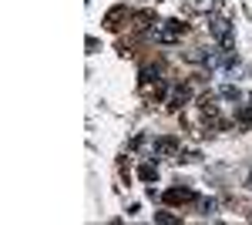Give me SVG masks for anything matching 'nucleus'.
Returning a JSON list of instances; mask_svg holds the SVG:
<instances>
[{"instance_id":"f257e3e1","label":"nucleus","mask_w":252,"mask_h":225,"mask_svg":"<svg viewBox=\"0 0 252 225\" xmlns=\"http://www.w3.org/2000/svg\"><path fill=\"white\" fill-rule=\"evenodd\" d=\"M209 34L219 40L222 51H235V31H232V24H229L225 17H212L209 20Z\"/></svg>"},{"instance_id":"f03ea898","label":"nucleus","mask_w":252,"mask_h":225,"mask_svg":"<svg viewBox=\"0 0 252 225\" xmlns=\"http://www.w3.org/2000/svg\"><path fill=\"white\" fill-rule=\"evenodd\" d=\"M165 202L168 205H185V202H195V192L192 188H168L165 192Z\"/></svg>"},{"instance_id":"7ed1b4c3","label":"nucleus","mask_w":252,"mask_h":225,"mask_svg":"<svg viewBox=\"0 0 252 225\" xmlns=\"http://www.w3.org/2000/svg\"><path fill=\"white\" fill-rule=\"evenodd\" d=\"M182 31H185V24H178V20H165V27H161V31H155V37L165 40V44H172Z\"/></svg>"},{"instance_id":"20e7f679","label":"nucleus","mask_w":252,"mask_h":225,"mask_svg":"<svg viewBox=\"0 0 252 225\" xmlns=\"http://www.w3.org/2000/svg\"><path fill=\"white\" fill-rule=\"evenodd\" d=\"M155 151L158 155H172V151H178V138H158Z\"/></svg>"},{"instance_id":"39448f33","label":"nucleus","mask_w":252,"mask_h":225,"mask_svg":"<svg viewBox=\"0 0 252 225\" xmlns=\"http://www.w3.org/2000/svg\"><path fill=\"white\" fill-rule=\"evenodd\" d=\"M138 178H141V182H155L158 168H155V165H141V168H138Z\"/></svg>"},{"instance_id":"423d86ee","label":"nucleus","mask_w":252,"mask_h":225,"mask_svg":"<svg viewBox=\"0 0 252 225\" xmlns=\"http://www.w3.org/2000/svg\"><path fill=\"white\" fill-rule=\"evenodd\" d=\"M222 97H229V101H242V91L232 88V84H225V88H222Z\"/></svg>"},{"instance_id":"0eeeda50","label":"nucleus","mask_w":252,"mask_h":225,"mask_svg":"<svg viewBox=\"0 0 252 225\" xmlns=\"http://www.w3.org/2000/svg\"><path fill=\"white\" fill-rule=\"evenodd\" d=\"M155 222H161V225H175V222H178V215H172V212H155Z\"/></svg>"},{"instance_id":"6e6552de","label":"nucleus","mask_w":252,"mask_h":225,"mask_svg":"<svg viewBox=\"0 0 252 225\" xmlns=\"http://www.w3.org/2000/svg\"><path fill=\"white\" fill-rule=\"evenodd\" d=\"M235 118H239V125H252V104H249V108H242Z\"/></svg>"},{"instance_id":"1a4fd4ad","label":"nucleus","mask_w":252,"mask_h":225,"mask_svg":"<svg viewBox=\"0 0 252 225\" xmlns=\"http://www.w3.org/2000/svg\"><path fill=\"white\" fill-rule=\"evenodd\" d=\"M246 185H249V188H252V171H249V178H246Z\"/></svg>"}]
</instances>
